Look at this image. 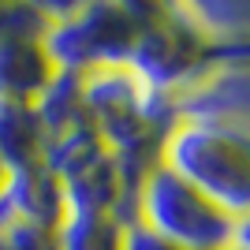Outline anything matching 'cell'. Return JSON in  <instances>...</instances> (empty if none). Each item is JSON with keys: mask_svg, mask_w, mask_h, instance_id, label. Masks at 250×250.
Instances as JSON below:
<instances>
[{"mask_svg": "<svg viewBox=\"0 0 250 250\" xmlns=\"http://www.w3.org/2000/svg\"><path fill=\"white\" fill-rule=\"evenodd\" d=\"M168 120L250 127V49H231L209 60L198 75L165 94Z\"/></svg>", "mask_w": 250, "mask_h": 250, "instance_id": "obj_4", "label": "cell"}, {"mask_svg": "<svg viewBox=\"0 0 250 250\" xmlns=\"http://www.w3.org/2000/svg\"><path fill=\"white\" fill-rule=\"evenodd\" d=\"M56 79L42 38H4L0 42V101L34 104Z\"/></svg>", "mask_w": 250, "mask_h": 250, "instance_id": "obj_5", "label": "cell"}, {"mask_svg": "<svg viewBox=\"0 0 250 250\" xmlns=\"http://www.w3.org/2000/svg\"><path fill=\"white\" fill-rule=\"evenodd\" d=\"M235 250H250V247H235Z\"/></svg>", "mask_w": 250, "mask_h": 250, "instance_id": "obj_16", "label": "cell"}, {"mask_svg": "<svg viewBox=\"0 0 250 250\" xmlns=\"http://www.w3.org/2000/svg\"><path fill=\"white\" fill-rule=\"evenodd\" d=\"M34 108H38V116H42V127H45L49 138L90 124L86 104H83V79L71 75V71H56V79H52L49 90L34 101Z\"/></svg>", "mask_w": 250, "mask_h": 250, "instance_id": "obj_9", "label": "cell"}, {"mask_svg": "<svg viewBox=\"0 0 250 250\" xmlns=\"http://www.w3.org/2000/svg\"><path fill=\"white\" fill-rule=\"evenodd\" d=\"M49 15L42 4H22V0H0V42L4 38H45Z\"/></svg>", "mask_w": 250, "mask_h": 250, "instance_id": "obj_12", "label": "cell"}, {"mask_svg": "<svg viewBox=\"0 0 250 250\" xmlns=\"http://www.w3.org/2000/svg\"><path fill=\"white\" fill-rule=\"evenodd\" d=\"M135 224L149 228L172 250H235L250 247V220L231 217L202 190L172 176L168 168H149L135 187Z\"/></svg>", "mask_w": 250, "mask_h": 250, "instance_id": "obj_3", "label": "cell"}, {"mask_svg": "<svg viewBox=\"0 0 250 250\" xmlns=\"http://www.w3.org/2000/svg\"><path fill=\"white\" fill-rule=\"evenodd\" d=\"M42 8L49 15V30L42 42L56 71L86 75L94 67H127L153 4L86 0V4H42Z\"/></svg>", "mask_w": 250, "mask_h": 250, "instance_id": "obj_2", "label": "cell"}, {"mask_svg": "<svg viewBox=\"0 0 250 250\" xmlns=\"http://www.w3.org/2000/svg\"><path fill=\"white\" fill-rule=\"evenodd\" d=\"M0 250H60V239H56V228L8 220L0 228Z\"/></svg>", "mask_w": 250, "mask_h": 250, "instance_id": "obj_13", "label": "cell"}, {"mask_svg": "<svg viewBox=\"0 0 250 250\" xmlns=\"http://www.w3.org/2000/svg\"><path fill=\"white\" fill-rule=\"evenodd\" d=\"M11 220L56 228L63 220V187L45 165H30L19 172H8V183L0 190Z\"/></svg>", "mask_w": 250, "mask_h": 250, "instance_id": "obj_6", "label": "cell"}, {"mask_svg": "<svg viewBox=\"0 0 250 250\" xmlns=\"http://www.w3.org/2000/svg\"><path fill=\"white\" fill-rule=\"evenodd\" d=\"M161 168L231 217L250 220V127L176 120L161 135Z\"/></svg>", "mask_w": 250, "mask_h": 250, "instance_id": "obj_1", "label": "cell"}, {"mask_svg": "<svg viewBox=\"0 0 250 250\" xmlns=\"http://www.w3.org/2000/svg\"><path fill=\"white\" fill-rule=\"evenodd\" d=\"M120 250H172L165 239H157L149 228H142V224H127L124 228V247Z\"/></svg>", "mask_w": 250, "mask_h": 250, "instance_id": "obj_14", "label": "cell"}, {"mask_svg": "<svg viewBox=\"0 0 250 250\" xmlns=\"http://www.w3.org/2000/svg\"><path fill=\"white\" fill-rule=\"evenodd\" d=\"M4 183H8V168L0 165V190H4Z\"/></svg>", "mask_w": 250, "mask_h": 250, "instance_id": "obj_15", "label": "cell"}, {"mask_svg": "<svg viewBox=\"0 0 250 250\" xmlns=\"http://www.w3.org/2000/svg\"><path fill=\"white\" fill-rule=\"evenodd\" d=\"M187 30L213 49H250V4L247 0H190L168 4Z\"/></svg>", "mask_w": 250, "mask_h": 250, "instance_id": "obj_7", "label": "cell"}, {"mask_svg": "<svg viewBox=\"0 0 250 250\" xmlns=\"http://www.w3.org/2000/svg\"><path fill=\"white\" fill-rule=\"evenodd\" d=\"M101 153H108L101 135L94 131V124H86V127H75V131H63V135H52L49 142H45L42 165L49 168L56 179H67V176H75L79 168H86L90 161H97Z\"/></svg>", "mask_w": 250, "mask_h": 250, "instance_id": "obj_10", "label": "cell"}, {"mask_svg": "<svg viewBox=\"0 0 250 250\" xmlns=\"http://www.w3.org/2000/svg\"><path fill=\"white\" fill-rule=\"evenodd\" d=\"M60 250H120L124 247V224L108 213H63L56 224Z\"/></svg>", "mask_w": 250, "mask_h": 250, "instance_id": "obj_11", "label": "cell"}, {"mask_svg": "<svg viewBox=\"0 0 250 250\" xmlns=\"http://www.w3.org/2000/svg\"><path fill=\"white\" fill-rule=\"evenodd\" d=\"M45 142H49V135H45L42 116L34 104L0 101V165L8 172L42 165Z\"/></svg>", "mask_w": 250, "mask_h": 250, "instance_id": "obj_8", "label": "cell"}]
</instances>
